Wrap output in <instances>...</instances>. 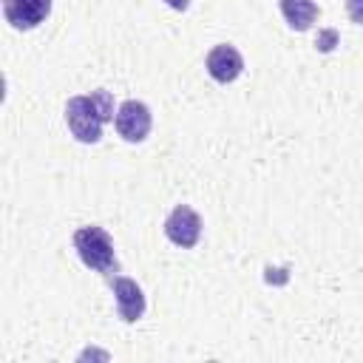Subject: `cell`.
I'll return each mask as SVG.
<instances>
[{
    "mask_svg": "<svg viewBox=\"0 0 363 363\" xmlns=\"http://www.w3.org/2000/svg\"><path fill=\"white\" fill-rule=\"evenodd\" d=\"M113 116V99L108 91H94L85 96H71L65 105V122L74 139L94 145L102 139V125Z\"/></svg>",
    "mask_w": 363,
    "mask_h": 363,
    "instance_id": "1",
    "label": "cell"
},
{
    "mask_svg": "<svg viewBox=\"0 0 363 363\" xmlns=\"http://www.w3.org/2000/svg\"><path fill=\"white\" fill-rule=\"evenodd\" d=\"M74 247H77L82 264L91 267V269H96V272H108V269L116 267L113 241H111V235L102 227H94V224L79 227L74 233Z\"/></svg>",
    "mask_w": 363,
    "mask_h": 363,
    "instance_id": "2",
    "label": "cell"
},
{
    "mask_svg": "<svg viewBox=\"0 0 363 363\" xmlns=\"http://www.w3.org/2000/svg\"><path fill=\"white\" fill-rule=\"evenodd\" d=\"M164 235H167L170 244H176L182 250L196 247L199 238H201V218H199V213L193 207H187V204H176L170 210V216L164 218Z\"/></svg>",
    "mask_w": 363,
    "mask_h": 363,
    "instance_id": "3",
    "label": "cell"
},
{
    "mask_svg": "<svg viewBox=\"0 0 363 363\" xmlns=\"http://www.w3.org/2000/svg\"><path fill=\"white\" fill-rule=\"evenodd\" d=\"M150 125H153V116H150V108L145 102L125 99L116 108V130H119V136L125 142H142V139H147Z\"/></svg>",
    "mask_w": 363,
    "mask_h": 363,
    "instance_id": "4",
    "label": "cell"
},
{
    "mask_svg": "<svg viewBox=\"0 0 363 363\" xmlns=\"http://www.w3.org/2000/svg\"><path fill=\"white\" fill-rule=\"evenodd\" d=\"M204 65H207V74H210L216 82L227 85V82H233V79L241 77V71H244V57H241V51H238L235 45L218 43V45L210 48Z\"/></svg>",
    "mask_w": 363,
    "mask_h": 363,
    "instance_id": "5",
    "label": "cell"
},
{
    "mask_svg": "<svg viewBox=\"0 0 363 363\" xmlns=\"http://www.w3.org/2000/svg\"><path fill=\"white\" fill-rule=\"evenodd\" d=\"M113 298L116 312L125 323H133L145 315V292L133 278H113Z\"/></svg>",
    "mask_w": 363,
    "mask_h": 363,
    "instance_id": "6",
    "label": "cell"
},
{
    "mask_svg": "<svg viewBox=\"0 0 363 363\" xmlns=\"http://www.w3.org/2000/svg\"><path fill=\"white\" fill-rule=\"evenodd\" d=\"M51 11V0H3V14L14 28H34Z\"/></svg>",
    "mask_w": 363,
    "mask_h": 363,
    "instance_id": "7",
    "label": "cell"
},
{
    "mask_svg": "<svg viewBox=\"0 0 363 363\" xmlns=\"http://www.w3.org/2000/svg\"><path fill=\"white\" fill-rule=\"evenodd\" d=\"M278 6H281L284 20L289 23V28H295V31H306L318 20L315 0H278Z\"/></svg>",
    "mask_w": 363,
    "mask_h": 363,
    "instance_id": "8",
    "label": "cell"
},
{
    "mask_svg": "<svg viewBox=\"0 0 363 363\" xmlns=\"http://www.w3.org/2000/svg\"><path fill=\"white\" fill-rule=\"evenodd\" d=\"M346 11H349V17L354 23L363 26V0H346Z\"/></svg>",
    "mask_w": 363,
    "mask_h": 363,
    "instance_id": "9",
    "label": "cell"
},
{
    "mask_svg": "<svg viewBox=\"0 0 363 363\" xmlns=\"http://www.w3.org/2000/svg\"><path fill=\"white\" fill-rule=\"evenodd\" d=\"M170 9H176V11H187V6H190V0H164Z\"/></svg>",
    "mask_w": 363,
    "mask_h": 363,
    "instance_id": "10",
    "label": "cell"
}]
</instances>
